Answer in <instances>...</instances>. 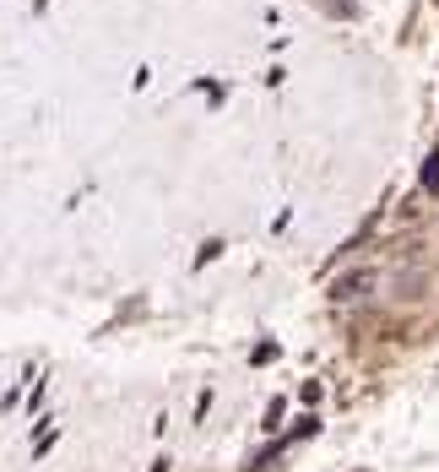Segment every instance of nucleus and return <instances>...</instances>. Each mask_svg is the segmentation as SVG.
<instances>
[{"mask_svg":"<svg viewBox=\"0 0 439 472\" xmlns=\"http://www.w3.org/2000/svg\"><path fill=\"white\" fill-rule=\"evenodd\" d=\"M423 190H439V153L423 163Z\"/></svg>","mask_w":439,"mask_h":472,"instance_id":"nucleus-1","label":"nucleus"}]
</instances>
